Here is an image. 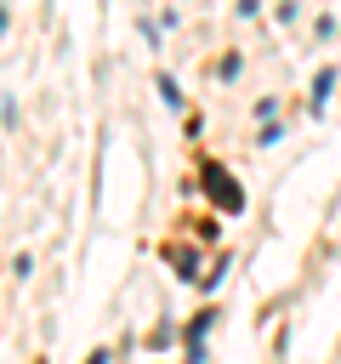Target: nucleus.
Returning a JSON list of instances; mask_svg holds the SVG:
<instances>
[{"label":"nucleus","instance_id":"nucleus-2","mask_svg":"<svg viewBox=\"0 0 341 364\" xmlns=\"http://www.w3.org/2000/svg\"><path fill=\"white\" fill-rule=\"evenodd\" d=\"M330 91H335V68H318V74H313V97H307V108H313V114H324Z\"/></svg>","mask_w":341,"mask_h":364},{"label":"nucleus","instance_id":"nucleus-5","mask_svg":"<svg viewBox=\"0 0 341 364\" xmlns=\"http://www.w3.org/2000/svg\"><path fill=\"white\" fill-rule=\"evenodd\" d=\"M170 262H176V273H182V279H199V273H193V267H199V256H193V250H170Z\"/></svg>","mask_w":341,"mask_h":364},{"label":"nucleus","instance_id":"nucleus-3","mask_svg":"<svg viewBox=\"0 0 341 364\" xmlns=\"http://www.w3.org/2000/svg\"><path fill=\"white\" fill-rule=\"evenodd\" d=\"M210 324H216V313H210V307H205V313H193V324H188V353H193V347H205Z\"/></svg>","mask_w":341,"mask_h":364},{"label":"nucleus","instance_id":"nucleus-6","mask_svg":"<svg viewBox=\"0 0 341 364\" xmlns=\"http://www.w3.org/2000/svg\"><path fill=\"white\" fill-rule=\"evenodd\" d=\"M136 34H142L148 46H159V23H153V17H136Z\"/></svg>","mask_w":341,"mask_h":364},{"label":"nucleus","instance_id":"nucleus-8","mask_svg":"<svg viewBox=\"0 0 341 364\" xmlns=\"http://www.w3.org/2000/svg\"><path fill=\"white\" fill-rule=\"evenodd\" d=\"M278 136H284V125H278V119H273V125H261V131H256V142H261V148H273V142H278Z\"/></svg>","mask_w":341,"mask_h":364},{"label":"nucleus","instance_id":"nucleus-9","mask_svg":"<svg viewBox=\"0 0 341 364\" xmlns=\"http://www.w3.org/2000/svg\"><path fill=\"white\" fill-rule=\"evenodd\" d=\"M85 364H108V347H97V353H85Z\"/></svg>","mask_w":341,"mask_h":364},{"label":"nucleus","instance_id":"nucleus-1","mask_svg":"<svg viewBox=\"0 0 341 364\" xmlns=\"http://www.w3.org/2000/svg\"><path fill=\"white\" fill-rule=\"evenodd\" d=\"M199 176H205V193H210V205H216V210H227V216H239V210H244V188L233 182V171H227L222 159H205V165H199Z\"/></svg>","mask_w":341,"mask_h":364},{"label":"nucleus","instance_id":"nucleus-4","mask_svg":"<svg viewBox=\"0 0 341 364\" xmlns=\"http://www.w3.org/2000/svg\"><path fill=\"white\" fill-rule=\"evenodd\" d=\"M153 85H159V102H165V108H182V91H176V80H170V74H159Z\"/></svg>","mask_w":341,"mask_h":364},{"label":"nucleus","instance_id":"nucleus-7","mask_svg":"<svg viewBox=\"0 0 341 364\" xmlns=\"http://www.w3.org/2000/svg\"><path fill=\"white\" fill-rule=\"evenodd\" d=\"M239 68H244V57H239V51H227V57H222V80H239Z\"/></svg>","mask_w":341,"mask_h":364}]
</instances>
